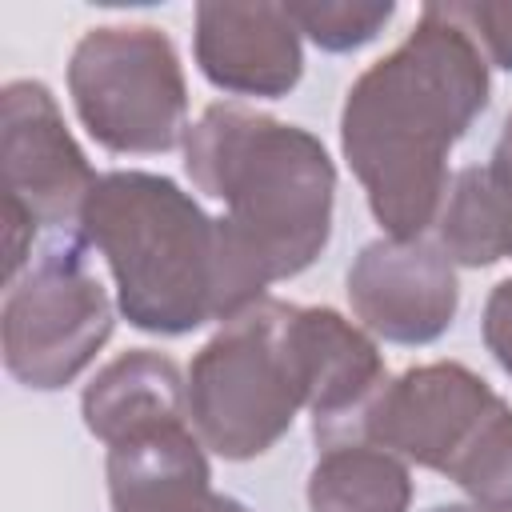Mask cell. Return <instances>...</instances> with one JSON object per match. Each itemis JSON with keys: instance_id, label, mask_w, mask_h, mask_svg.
I'll use <instances>...</instances> for the list:
<instances>
[{"instance_id": "3957f363", "label": "cell", "mask_w": 512, "mask_h": 512, "mask_svg": "<svg viewBox=\"0 0 512 512\" xmlns=\"http://www.w3.org/2000/svg\"><path fill=\"white\" fill-rule=\"evenodd\" d=\"M188 180L224 200V220L268 284L316 264L332 240L336 168L300 124L240 104H208L184 136Z\"/></svg>"}, {"instance_id": "30bf717a", "label": "cell", "mask_w": 512, "mask_h": 512, "mask_svg": "<svg viewBox=\"0 0 512 512\" xmlns=\"http://www.w3.org/2000/svg\"><path fill=\"white\" fill-rule=\"evenodd\" d=\"M192 52L204 80L232 96H288L304 76L300 28L284 4H196Z\"/></svg>"}, {"instance_id": "d6986e66", "label": "cell", "mask_w": 512, "mask_h": 512, "mask_svg": "<svg viewBox=\"0 0 512 512\" xmlns=\"http://www.w3.org/2000/svg\"><path fill=\"white\" fill-rule=\"evenodd\" d=\"M480 336H484V348L492 352V360L512 376V280H500L488 292L484 316H480Z\"/></svg>"}, {"instance_id": "8992f818", "label": "cell", "mask_w": 512, "mask_h": 512, "mask_svg": "<svg viewBox=\"0 0 512 512\" xmlns=\"http://www.w3.org/2000/svg\"><path fill=\"white\" fill-rule=\"evenodd\" d=\"M112 300L80 232H60L4 292L0 344L12 380L36 392L72 384L112 336Z\"/></svg>"}, {"instance_id": "4fadbf2b", "label": "cell", "mask_w": 512, "mask_h": 512, "mask_svg": "<svg viewBox=\"0 0 512 512\" xmlns=\"http://www.w3.org/2000/svg\"><path fill=\"white\" fill-rule=\"evenodd\" d=\"M80 416L96 440L116 444L136 432L188 420V380L172 356L132 348L92 376L80 396Z\"/></svg>"}, {"instance_id": "52a82bcc", "label": "cell", "mask_w": 512, "mask_h": 512, "mask_svg": "<svg viewBox=\"0 0 512 512\" xmlns=\"http://www.w3.org/2000/svg\"><path fill=\"white\" fill-rule=\"evenodd\" d=\"M504 404L508 400H500L472 368L432 360L388 376L360 412L352 440H368L400 460L452 476Z\"/></svg>"}, {"instance_id": "2e32d148", "label": "cell", "mask_w": 512, "mask_h": 512, "mask_svg": "<svg viewBox=\"0 0 512 512\" xmlns=\"http://www.w3.org/2000/svg\"><path fill=\"white\" fill-rule=\"evenodd\" d=\"M292 24L324 52H356L372 44L384 24L396 16V4H360V0H300L284 4Z\"/></svg>"}, {"instance_id": "277c9868", "label": "cell", "mask_w": 512, "mask_h": 512, "mask_svg": "<svg viewBox=\"0 0 512 512\" xmlns=\"http://www.w3.org/2000/svg\"><path fill=\"white\" fill-rule=\"evenodd\" d=\"M300 304L260 300L228 320L188 364V424L224 460L264 456L308 408Z\"/></svg>"}, {"instance_id": "7c38bea8", "label": "cell", "mask_w": 512, "mask_h": 512, "mask_svg": "<svg viewBox=\"0 0 512 512\" xmlns=\"http://www.w3.org/2000/svg\"><path fill=\"white\" fill-rule=\"evenodd\" d=\"M300 348L308 364V412L320 448L344 444L356 432L360 412L384 388L388 368L364 328L344 320L336 308L296 312Z\"/></svg>"}, {"instance_id": "ba28073f", "label": "cell", "mask_w": 512, "mask_h": 512, "mask_svg": "<svg viewBox=\"0 0 512 512\" xmlns=\"http://www.w3.org/2000/svg\"><path fill=\"white\" fill-rule=\"evenodd\" d=\"M0 168L4 200L36 224L76 232L96 172L68 132L56 96L40 80H12L0 92Z\"/></svg>"}, {"instance_id": "5b68a950", "label": "cell", "mask_w": 512, "mask_h": 512, "mask_svg": "<svg viewBox=\"0 0 512 512\" xmlns=\"http://www.w3.org/2000/svg\"><path fill=\"white\" fill-rule=\"evenodd\" d=\"M68 92L88 136L120 156L172 152L188 136V84L152 24L88 28L68 60Z\"/></svg>"}, {"instance_id": "8fae6325", "label": "cell", "mask_w": 512, "mask_h": 512, "mask_svg": "<svg viewBox=\"0 0 512 512\" xmlns=\"http://www.w3.org/2000/svg\"><path fill=\"white\" fill-rule=\"evenodd\" d=\"M112 512H252L212 492V468L188 420L108 444Z\"/></svg>"}, {"instance_id": "6da1fadb", "label": "cell", "mask_w": 512, "mask_h": 512, "mask_svg": "<svg viewBox=\"0 0 512 512\" xmlns=\"http://www.w3.org/2000/svg\"><path fill=\"white\" fill-rule=\"evenodd\" d=\"M488 60L440 8L368 64L340 108V152L384 236L420 240L448 196V156L488 108Z\"/></svg>"}, {"instance_id": "ffe728a7", "label": "cell", "mask_w": 512, "mask_h": 512, "mask_svg": "<svg viewBox=\"0 0 512 512\" xmlns=\"http://www.w3.org/2000/svg\"><path fill=\"white\" fill-rule=\"evenodd\" d=\"M484 168H488V176H496L500 184H512V112H508V120H504V128H500V140H496V148H492V160H488Z\"/></svg>"}, {"instance_id": "7a4b0ae2", "label": "cell", "mask_w": 512, "mask_h": 512, "mask_svg": "<svg viewBox=\"0 0 512 512\" xmlns=\"http://www.w3.org/2000/svg\"><path fill=\"white\" fill-rule=\"evenodd\" d=\"M76 232L116 280L120 316L152 336L228 324L264 300L268 276L224 216H208L176 180L156 172L96 176Z\"/></svg>"}, {"instance_id": "44dd1931", "label": "cell", "mask_w": 512, "mask_h": 512, "mask_svg": "<svg viewBox=\"0 0 512 512\" xmlns=\"http://www.w3.org/2000/svg\"><path fill=\"white\" fill-rule=\"evenodd\" d=\"M428 512H488V508H480V504H436Z\"/></svg>"}, {"instance_id": "ac0fdd59", "label": "cell", "mask_w": 512, "mask_h": 512, "mask_svg": "<svg viewBox=\"0 0 512 512\" xmlns=\"http://www.w3.org/2000/svg\"><path fill=\"white\" fill-rule=\"evenodd\" d=\"M468 36L472 44L484 52L488 64L512 72V0L496 4V0H456V4H440Z\"/></svg>"}, {"instance_id": "5bb4252c", "label": "cell", "mask_w": 512, "mask_h": 512, "mask_svg": "<svg viewBox=\"0 0 512 512\" xmlns=\"http://www.w3.org/2000/svg\"><path fill=\"white\" fill-rule=\"evenodd\" d=\"M408 504V464L368 440H344L324 448L308 472L312 512H408Z\"/></svg>"}, {"instance_id": "e0dca14e", "label": "cell", "mask_w": 512, "mask_h": 512, "mask_svg": "<svg viewBox=\"0 0 512 512\" xmlns=\"http://www.w3.org/2000/svg\"><path fill=\"white\" fill-rule=\"evenodd\" d=\"M488 512H512V404H504L448 476Z\"/></svg>"}, {"instance_id": "9c48e42d", "label": "cell", "mask_w": 512, "mask_h": 512, "mask_svg": "<svg viewBox=\"0 0 512 512\" xmlns=\"http://www.w3.org/2000/svg\"><path fill=\"white\" fill-rule=\"evenodd\" d=\"M348 304L356 320L388 344L440 340L460 308L456 268L440 244L380 236L348 268Z\"/></svg>"}, {"instance_id": "9a60e30c", "label": "cell", "mask_w": 512, "mask_h": 512, "mask_svg": "<svg viewBox=\"0 0 512 512\" xmlns=\"http://www.w3.org/2000/svg\"><path fill=\"white\" fill-rule=\"evenodd\" d=\"M440 248L464 268H492L512 260V184L488 176V168H460L440 208Z\"/></svg>"}]
</instances>
